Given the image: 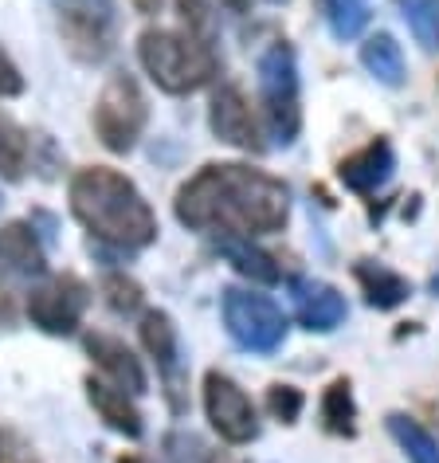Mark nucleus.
I'll return each instance as SVG.
<instances>
[{"instance_id": "obj_1", "label": "nucleus", "mask_w": 439, "mask_h": 463, "mask_svg": "<svg viewBox=\"0 0 439 463\" xmlns=\"http://www.w3.org/2000/svg\"><path fill=\"white\" fill-rule=\"evenodd\" d=\"M177 220L192 232L220 236H263L279 232L291 216V193L279 177L239 161L204 165L177 193Z\"/></svg>"}, {"instance_id": "obj_2", "label": "nucleus", "mask_w": 439, "mask_h": 463, "mask_svg": "<svg viewBox=\"0 0 439 463\" xmlns=\"http://www.w3.org/2000/svg\"><path fill=\"white\" fill-rule=\"evenodd\" d=\"M71 213L90 236L114 248H149L157 216L142 189L110 165H87L71 177Z\"/></svg>"}, {"instance_id": "obj_3", "label": "nucleus", "mask_w": 439, "mask_h": 463, "mask_svg": "<svg viewBox=\"0 0 439 463\" xmlns=\"http://www.w3.org/2000/svg\"><path fill=\"white\" fill-rule=\"evenodd\" d=\"M142 67L165 95H192L212 83L220 71V55L212 43L189 36V32H169V28H149L137 40Z\"/></svg>"}, {"instance_id": "obj_4", "label": "nucleus", "mask_w": 439, "mask_h": 463, "mask_svg": "<svg viewBox=\"0 0 439 463\" xmlns=\"http://www.w3.org/2000/svg\"><path fill=\"white\" fill-rule=\"evenodd\" d=\"M60 40L71 60L98 67L118 48V5L114 0H51Z\"/></svg>"}, {"instance_id": "obj_5", "label": "nucleus", "mask_w": 439, "mask_h": 463, "mask_svg": "<svg viewBox=\"0 0 439 463\" xmlns=\"http://www.w3.org/2000/svg\"><path fill=\"white\" fill-rule=\"evenodd\" d=\"M259 99L275 142L291 146L303 130V95H298V63L291 43H271L259 55Z\"/></svg>"}, {"instance_id": "obj_6", "label": "nucleus", "mask_w": 439, "mask_h": 463, "mask_svg": "<svg viewBox=\"0 0 439 463\" xmlns=\"http://www.w3.org/2000/svg\"><path fill=\"white\" fill-rule=\"evenodd\" d=\"M149 107L134 75H114L95 102V134L110 154H130L145 130Z\"/></svg>"}, {"instance_id": "obj_7", "label": "nucleus", "mask_w": 439, "mask_h": 463, "mask_svg": "<svg viewBox=\"0 0 439 463\" xmlns=\"http://www.w3.org/2000/svg\"><path fill=\"white\" fill-rule=\"evenodd\" d=\"M224 326L251 354H275L286 338L283 310L267 295L239 291V287H228L224 291Z\"/></svg>"}, {"instance_id": "obj_8", "label": "nucleus", "mask_w": 439, "mask_h": 463, "mask_svg": "<svg viewBox=\"0 0 439 463\" xmlns=\"http://www.w3.org/2000/svg\"><path fill=\"white\" fill-rule=\"evenodd\" d=\"M204 412L220 432V439H228V444H251V439L259 436L256 404H251V397L232 377L220 373V369H212V373L204 377Z\"/></svg>"}, {"instance_id": "obj_9", "label": "nucleus", "mask_w": 439, "mask_h": 463, "mask_svg": "<svg viewBox=\"0 0 439 463\" xmlns=\"http://www.w3.org/2000/svg\"><path fill=\"white\" fill-rule=\"evenodd\" d=\"M87 303H90L87 283L75 279V275H60V279L43 283L28 295V318L43 334H75L87 315Z\"/></svg>"}, {"instance_id": "obj_10", "label": "nucleus", "mask_w": 439, "mask_h": 463, "mask_svg": "<svg viewBox=\"0 0 439 463\" xmlns=\"http://www.w3.org/2000/svg\"><path fill=\"white\" fill-rule=\"evenodd\" d=\"M208 126H212V134L220 137V142L236 146V149H248V154H263L267 149V142L259 137V122L256 114H251L244 90L224 83L212 95V110H208Z\"/></svg>"}, {"instance_id": "obj_11", "label": "nucleus", "mask_w": 439, "mask_h": 463, "mask_svg": "<svg viewBox=\"0 0 439 463\" xmlns=\"http://www.w3.org/2000/svg\"><path fill=\"white\" fill-rule=\"evenodd\" d=\"M142 345L145 354L157 362V369L165 373V385H169V401L173 409H184V397H181V345H177V326H173V318L165 315V310H145L142 315Z\"/></svg>"}, {"instance_id": "obj_12", "label": "nucleus", "mask_w": 439, "mask_h": 463, "mask_svg": "<svg viewBox=\"0 0 439 463\" xmlns=\"http://www.w3.org/2000/svg\"><path fill=\"white\" fill-rule=\"evenodd\" d=\"M87 354L95 357V365L107 373V381H114L118 389H126L130 397L145 392V369L134 357V350L122 338H110V334H87Z\"/></svg>"}, {"instance_id": "obj_13", "label": "nucleus", "mask_w": 439, "mask_h": 463, "mask_svg": "<svg viewBox=\"0 0 439 463\" xmlns=\"http://www.w3.org/2000/svg\"><path fill=\"white\" fill-rule=\"evenodd\" d=\"M392 169H397V154H392V146L385 137H377V142H369L365 149H357V154L341 161L338 177L353 193H377L392 177Z\"/></svg>"}, {"instance_id": "obj_14", "label": "nucleus", "mask_w": 439, "mask_h": 463, "mask_svg": "<svg viewBox=\"0 0 439 463\" xmlns=\"http://www.w3.org/2000/svg\"><path fill=\"white\" fill-rule=\"evenodd\" d=\"M294 315L306 330H318V334L338 330L345 322V298L338 295V287L303 279L294 283Z\"/></svg>"}, {"instance_id": "obj_15", "label": "nucleus", "mask_w": 439, "mask_h": 463, "mask_svg": "<svg viewBox=\"0 0 439 463\" xmlns=\"http://www.w3.org/2000/svg\"><path fill=\"white\" fill-rule=\"evenodd\" d=\"M87 397H90V404H95L98 420H107V428H114V432H122L130 439L142 436V428H145L142 412H137V404L126 389H118L107 377H87Z\"/></svg>"}, {"instance_id": "obj_16", "label": "nucleus", "mask_w": 439, "mask_h": 463, "mask_svg": "<svg viewBox=\"0 0 439 463\" xmlns=\"http://www.w3.org/2000/svg\"><path fill=\"white\" fill-rule=\"evenodd\" d=\"M0 263L16 275H43L48 271V256H43L36 228L24 220H8L0 224Z\"/></svg>"}, {"instance_id": "obj_17", "label": "nucleus", "mask_w": 439, "mask_h": 463, "mask_svg": "<svg viewBox=\"0 0 439 463\" xmlns=\"http://www.w3.org/2000/svg\"><path fill=\"white\" fill-rule=\"evenodd\" d=\"M216 251L224 256L244 279L259 283V287H275L283 279L275 256H267L259 244H251V236H216Z\"/></svg>"}, {"instance_id": "obj_18", "label": "nucleus", "mask_w": 439, "mask_h": 463, "mask_svg": "<svg viewBox=\"0 0 439 463\" xmlns=\"http://www.w3.org/2000/svg\"><path fill=\"white\" fill-rule=\"evenodd\" d=\"M357 283H361L369 307H377V310H392L408 298V283L392 268H385V263H369V260L357 263Z\"/></svg>"}, {"instance_id": "obj_19", "label": "nucleus", "mask_w": 439, "mask_h": 463, "mask_svg": "<svg viewBox=\"0 0 439 463\" xmlns=\"http://www.w3.org/2000/svg\"><path fill=\"white\" fill-rule=\"evenodd\" d=\"M361 63L365 71L380 79L385 87H400L404 83V55H400V43L388 36V32H377L361 43Z\"/></svg>"}, {"instance_id": "obj_20", "label": "nucleus", "mask_w": 439, "mask_h": 463, "mask_svg": "<svg viewBox=\"0 0 439 463\" xmlns=\"http://www.w3.org/2000/svg\"><path fill=\"white\" fill-rule=\"evenodd\" d=\"M388 432H392V439H397L404 451H408L412 463H439L435 436L427 432L420 420H412V416H404V412H392L388 416Z\"/></svg>"}, {"instance_id": "obj_21", "label": "nucleus", "mask_w": 439, "mask_h": 463, "mask_svg": "<svg viewBox=\"0 0 439 463\" xmlns=\"http://www.w3.org/2000/svg\"><path fill=\"white\" fill-rule=\"evenodd\" d=\"M28 169V134L0 110V177L20 181Z\"/></svg>"}, {"instance_id": "obj_22", "label": "nucleus", "mask_w": 439, "mask_h": 463, "mask_svg": "<svg viewBox=\"0 0 439 463\" xmlns=\"http://www.w3.org/2000/svg\"><path fill=\"white\" fill-rule=\"evenodd\" d=\"M322 16L338 40H357L369 24V5L365 0H322Z\"/></svg>"}, {"instance_id": "obj_23", "label": "nucleus", "mask_w": 439, "mask_h": 463, "mask_svg": "<svg viewBox=\"0 0 439 463\" xmlns=\"http://www.w3.org/2000/svg\"><path fill=\"white\" fill-rule=\"evenodd\" d=\"M322 420H326L330 432L338 436H353L357 432V404H353V392H350V381H333L322 397Z\"/></svg>"}, {"instance_id": "obj_24", "label": "nucleus", "mask_w": 439, "mask_h": 463, "mask_svg": "<svg viewBox=\"0 0 439 463\" xmlns=\"http://www.w3.org/2000/svg\"><path fill=\"white\" fill-rule=\"evenodd\" d=\"M404 20H408L412 36L424 43L427 52L439 48V0H400Z\"/></svg>"}, {"instance_id": "obj_25", "label": "nucleus", "mask_w": 439, "mask_h": 463, "mask_svg": "<svg viewBox=\"0 0 439 463\" xmlns=\"http://www.w3.org/2000/svg\"><path fill=\"white\" fill-rule=\"evenodd\" d=\"M165 456H169V463H212V448L196 432L177 428V432L165 436Z\"/></svg>"}, {"instance_id": "obj_26", "label": "nucleus", "mask_w": 439, "mask_h": 463, "mask_svg": "<svg viewBox=\"0 0 439 463\" xmlns=\"http://www.w3.org/2000/svg\"><path fill=\"white\" fill-rule=\"evenodd\" d=\"M102 295H107V303L118 310V315H134V310L142 307V287L122 271H110L107 279H102Z\"/></svg>"}, {"instance_id": "obj_27", "label": "nucleus", "mask_w": 439, "mask_h": 463, "mask_svg": "<svg viewBox=\"0 0 439 463\" xmlns=\"http://www.w3.org/2000/svg\"><path fill=\"white\" fill-rule=\"evenodd\" d=\"M177 13H181V32L212 43V8H208V0H177Z\"/></svg>"}, {"instance_id": "obj_28", "label": "nucleus", "mask_w": 439, "mask_h": 463, "mask_svg": "<svg viewBox=\"0 0 439 463\" xmlns=\"http://www.w3.org/2000/svg\"><path fill=\"white\" fill-rule=\"evenodd\" d=\"M267 409H271L275 420L294 424V420H298V412H303V392H298L294 385H271V392H267Z\"/></svg>"}, {"instance_id": "obj_29", "label": "nucleus", "mask_w": 439, "mask_h": 463, "mask_svg": "<svg viewBox=\"0 0 439 463\" xmlns=\"http://www.w3.org/2000/svg\"><path fill=\"white\" fill-rule=\"evenodd\" d=\"M20 90H24V75H20V67L13 63V55L0 48V99H16Z\"/></svg>"}, {"instance_id": "obj_30", "label": "nucleus", "mask_w": 439, "mask_h": 463, "mask_svg": "<svg viewBox=\"0 0 439 463\" xmlns=\"http://www.w3.org/2000/svg\"><path fill=\"white\" fill-rule=\"evenodd\" d=\"M16 318V307H13V295L0 287V322H13Z\"/></svg>"}, {"instance_id": "obj_31", "label": "nucleus", "mask_w": 439, "mask_h": 463, "mask_svg": "<svg viewBox=\"0 0 439 463\" xmlns=\"http://www.w3.org/2000/svg\"><path fill=\"white\" fill-rule=\"evenodd\" d=\"M130 5H134L142 16H154V13H161V0H130Z\"/></svg>"}, {"instance_id": "obj_32", "label": "nucleus", "mask_w": 439, "mask_h": 463, "mask_svg": "<svg viewBox=\"0 0 439 463\" xmlns=\"http://www.w3.org/2000/svg\"><path fill=\"white\" fill-rule=\"evenodd\" d=\"M118 463H145V459H137V456H122Z\"/></svg>"}, {"instance_id": "obj_33", "label": "nucleus", "mask_w": 439, "mask_h": 463, "mask_svg": "<svg viewBox=\"0 0 439 463\" xmlns=\"http://www.w3.org/2000/svg\"><path fill=\"white\" fill-rule=\"evenodd\" d=\"M271 5H286V0H271Z\"/></svg>"}]
</instances>
